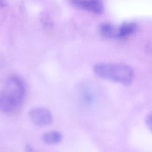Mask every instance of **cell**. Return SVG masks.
Here are the masks:
<instances>
[{"instance_id":"obj_1","label":"cell","mask_w":152,"mask_h":152,"mask_svg":"<svg viewBox=\"0 0 152 152\" xmlns=\"http://www.w3.org/2000/svg\"><path fill=\"white\" fill-rule=\"evenodd\" d=\"M94 72L99 77L124 85L131 84L134 72L131 66L123 64L98 63L93 67Z\"/></svg>"},{"instance_id":"obj_2","label":"cell","mask_w":152,"mask_h":152,"mask_svg":"<svg viewBox=\"0 0 152 152\" xmlns=\"http://www.w3.org/2000/svg\"><path fill=\"white\" fill-rule=\"evenodd\" d=\"M2 91L19 106L23 103L26 88L23 81L18 76L11 75L8 77L5 82Z\"/></svg>"},{"instance_id":"obj_3","label":"cell","mask_w":152,"mask_h":152,"mask_svg":"<svg viewBox=\"0 0 152 152\" xmlns=\"http://www.w3.org/2000/svg\"><path fill=\"white\" fill-rule=\"evenodd\" d=\"M74 7L96 14H102L104 10L103 2L100 0H68Z\"/></svg>"},{"instance_id":"obj_4","label":"cell","mask_w":152,"mask_h":152,"mask_svg":"<svg viewBox=\"0 0 152 152\" xmlns=\"http://www.w3.org/2000/svg\"><path fill=\"white\" fill-rule=\"evenodd\" d=\"M29 117L36 125L45 126L52 122V115L50 111L43 107H36L29 112Z\"/></svg>"},{"instance_id":"obj_5","label":"cell","mask_w":152,"mask_h":152,"mask_svg":"<svg viewBox=\"0 0 152 152\" xmlns=\"http://www.w3.org/2000/svg\"><path fill=\"white\" fill-rule=\"evenodd\" d=\"M18 105L2 90L0 91V110L7 113L14 112Z\"/></svg>"},{"instance_id":"obj_6","label":"cell","mask_w":152,"mask_h":152,"mask_svg":"<svg viewBox=\"0 0 152 152\" xmlns=\"http://www.w3.org/2000/svg\"><path fill=\"white\" fill-rule=\"evenodd\" d=\"M137 26L133 23H125L122 24L116 30V37L125 38L132 34L136 30Z\"/></svg>"},{"instance_id":"obj_7","label":"cell","mask_w":152,"mask_h":152,"mask_svg":"<svg viewBox=\"0 0 152 152\" xmlns=\"http://www.w3.org/2000/svg\"><path fill=\"white\" fill-rule=\"evenodd\" d=\"M62 135L58 131H50L42 135V140L46 144H55L61 141Z\"/></svg>"},{"instance_id":"obj_8","label":"cell","mask_w":152,"mask_h":152,"mask_svg":"<svg viewBox=\"0 0 152 152\" xmlns=\"http://www.w3.org/2000/svg\"><path fill=\"white\" fill-rule=\"evenodd\" d=\"M99 30L100 33L106 37L112 38L116 37V30L114 26L110 23H102L99 27Z\"/></svg>"},{"instance_id":"obj_9","label":"cell","mask_w":152,"mask_h":152,"mask_svg":"<svg viewBox=\"0 0 152 152\" xmlns=\"http://www.w3.org/2000/svg\"><path fill=\"white\" fill-rule=\"evenodd\" d=\"M145 122L150 128V129L152 131V113H149L145 119Z\"/></svg>"},{"instance_id":"obj_10","label":"cell","mask_w":152,"mask_h":152,"mask_svg":"<svg viewBox=\"0 0 152 152\" xmlns=\"http://www.w3.org/2000/svg\"><path fill=\"white\" fill-rule=\"evenodd\" d=\"M25 150H26V152H38L36 150H35L34 148H33V147L28 144L26 146Z\"/></svg>"},{"instance_id":"obj_11","label":"cell","mask_w":152,"mask_h":152,"mask_svg":"<svg viewBox=\"0 0 152 152\" xmlns=\"http://www.w3.org/2000/svg\"><path fill=\"white\" fill-rule=\"evenodd\" d=\"M7 1L6 0H0V7H5L7 5Z\"/></svg>"}]
</instances>
